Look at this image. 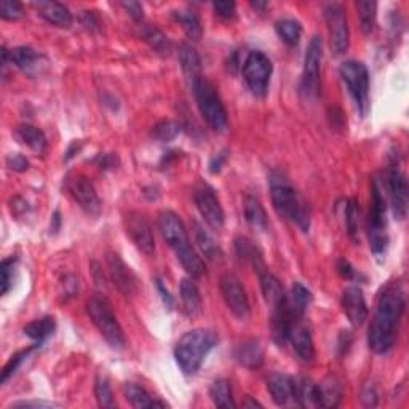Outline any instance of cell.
I'll use <instances>...</instances> for the list:
<instances>
[{
  "label": "cell",
  "mask_w": 409,
  "mask_h": 409,
  "mask_svg": "<svg viewBox=\"0 0 409 409\" xmlns=\"http://www.w3.org/2000/svg\"><path fill=\"white\" fill-rule=\"evenodd\" d=\"M405 305V293L398 285H389L380 293L368 331V346L378 355H385L394 347Z\"/></svg>",
  "instance_id": "6da1fadb"
},
{
  "label": "cell",
  "mask_w": 409,
  "mask_h": 409,
  "mask_svg": "<svg viewBox=\"0 0 409 409\" xmlns=\"http://www.w3.org/2000/svg\"><path fill=\"white\" fill-rule=\"evenodd\" d=\"M159 229L163 240L176 253V258L183 264L185 272L192 278L203 277L206 272L205 263L190 245L187 231H185L181 217L170 210L162 211L159 215Z\"/></svg>",
  "instance_id": "7a4b0ae2"
},
{
  "label": "cell",
  "mask_w": 409,
  "mask_h": 409,
  "mask_svg": "<svg viewBox=\"0 0 409 409\" xmlns=\"http://www.w3.org/2000/svg\"><path fill=\"white\" fill-rule=\"evenodd\" d=\"M270 197L277 215L307 232L310 227V208L285 174L274 171L269 178Z\"/></svg>",
  "instance_id": "3957f363"
},
{
  "label": "cell",
  "mask_w": 409,
  "mask_h": 409,
  "mask_svg": "<svg viewBox=\"0 0 409 409\" xmlns=\"http://www.w3.org/2000/svg\"><path fill=\"white\" fill-rule=\"evenodd\" d=\"M217 344V334L208 328L187 331L176 342L174 358L184 374H195L203 364L205 358Z\"/></svg>",
  "instance_id": "277c9868"
},
{
  "label": "cell",
  "mask_w": 409,
  "mask_h": 409,
  "mask_svg": "<svg viewBox=\"0 0 409 409\" xmlns=\"http://www.w3.org/2000/svg\"><path fill=\"white\" fill-rule=\"evenodd\" d=\"M385 192L384 184L379 178L373 179L371 184V206L368 216V236L369 247L378 259H383L387 247H389V236H387V219H385Z\"/></svg>",
  "instance_id": "5b68a950"
},
{
  "label": "cell",
  "mask_w": 409,
  "mask_h": 409,
  "mask_svg": "<svg viewBox=\"0 0 409 409\" xmlns=\"http://www.w3.org/2000/svg\"><path fill=\"white\" fill-rule=\"evenodd\" d=\"M86 314H88L93 325L96 326L101 336L107 341L109 346L116 350H122L125 347V334L117 317L114 315L111 304L106 301V298L93 296L86 301Z\"/></svg>",
  "instance_id": "8992f818"
},
{
  "label": "cell",
  "mask_w": 409,
  "mask_h": 409,
  "mask_svg": "<svg viewBox=\"0 0 409 409\" xmlns=\"http://www.w3.org/2000/svg\"><path fill=\"white\" fill-rule=\"evenodd\" d=\"M192 93L205 122L216 132H222L227 127V112L215 85L206 79H201L192 88Z\"/></svg>",
  "instance_id": "52a82bcc"
},
{
  "label": "cell",
  "mask_w": 409,
  "mask_h": 409,
  "mask_svg": "<svg viewBox=\"0 0 409 409\" xmlns=\"http://www.w3.org/2000/svg\"><path fill=\"white\" fill-rule=\"evenodd\" d=\"M339 74L347 85L358 114L366 117L369 112V72L368 68L360 61H344L339 68Z\"/></svg>",
  "instance_id": "ba28073f"
},
{
  "label": "cell",
  "mask_w": 409,
  "mask_h": 409,
  "mask_svg": "<svg viewBox=\"0 0 409 409\" xmlns=\"http://www.w3.org/2000/svg\"><path fill=\"white\" fill-rule=\"evenodd\" d=\"M321 59H323V40L314 36L307 45L304 56V69L301 79V91L305 100H317L321 88Z\"/></svg>",
  "instance_id": "9c48e42d"
},
{
  "label": "cell",
  "mask_w": 409,
  "mask_h": 409,
  "mask_svg": "<svg viewBox=\"0 0 409 409\" xmlns=\"http://www.w3.org/2000/svg\"><path fill=\"white\" fill-rule=\"evenodd\" d=\"M272 61L263 52H251L243 63V79L256 96H264L272 77Z\"/></svg>",
  "instance_id": "30bf717a"
},
{
  "label": "cell",
  "mask_w": 409,
  "mask_h": 409,
  "mask_svg": "<svg viewBox=\"0 0 409 409\" xmlns=\"http://www.w3.org/2000/svg\"><path fill=\"white\" fill-rule=\"evenodd\" d=\"M325 20L328 24L330 45L334 54H344L350 45V31H348L347 15L341 3L325 5Z\"/></svg>",
  "instance_id": "8fae6325"
},
{
  "label": "cell",
  "mask_w": 409,
  "mask_h": 409,
  "mask_svg": "<svg viewBox=\"0 0 409 409\" xmlns=\"http://www.w3.org/2000/svg\"><path fill=\"white\" fill-rule=\"evenodd\" d=\"M384 189H387V195H389L392 211L396 219H405L408 215V195L409 187L406 176L401 173L396 163H392L385 174Z\"/></svg>",
  "instance_id": "7c38bea8"
},
{
  "label": "cell",
  "mask_w": 409,
  "mask_h": 409,
  "mask_svg": "<svg viewBox=\"0 0 409 409\" xmlns=\"http://www.w3.org/2000/svg\"><path fill=\"white\" fill-rule=\"evenodd\" d=\"M66 190L86 215L100 216L101 215V200L98 197L95 185L84 174H75L66 179Z\"/></svg>",
  "instance_id": "4fadbf2b"
},
{
  "label": "cell",
  "mask_w": 409,
  "mask_h": 409,
  "mask_svg": "<svg viewBox=\"0 0 409 409\" xmlns=\"http://www.w3.org/2000/svg\"><path fill=\"white\" fill-rule=\"evenodd\" d=\"M194 201L206 224L215 231H221L224 226V210H222L215 189L210 187L208 184L199 185L194 190Z\"/></svg>",
  "instance_id": "5bb4252c"
},
{
  "label": "cell",
  "mask_w": 409,
  "mask_h": 409,
  "mask_svg": "<svg viewBox=\"0 0 409 409\" xmlns=\"http://www.w3.org/2000/svg\"><path fill=\"white\" fill-rule=\"evenodd\" d=\"M221 294L224 298L229 310L238 320H247L249 317L251 309L248 294L237 275L224 274L221 277Z\"/></svg>",
  "instance_id": "9a60e30c"
},
{
  "label": "cell",
  "mask_w": 409,
  "mask_h": 409,
  "mask_svg": "<svg viewBox=\"0 0 409 409\" xmlns=\"http://www.w3.org/2000/svg\"><path fill=\"white\" fill-rule=\"evenodd\" d=\"M125 229L132 238L134 247L146 256H152L155 253V238L152 233V227L147 222L146 217L138 211H130L125 216Z\"/></svg>",
  "instance_id": "2e32d148"
},
{
  "label": "cell",
  "mask_w": 409,
  "mask_h": 409,
  "mask_svg": "<svg viewBox=\"0 0 409 409\" xmlns=\"http://www.w3.org/2000/svg\"><path fill=\"white\" fill-rule=\"evenodd\" d=\"M106 261L109 277H111L114 285L125 298H132L138 288L133 270L123 263V259L117 253H109Z\"/></svg>",
  "instance_id": "e0dca14e"
},
{
  "label": "cell",
  "mask_w": 409,
  "mask_h": 409,
  "mask_svg": "<svg viewBox=\"0 0 409 409\" xmlns=\"http://www.w3.org/2000/svg\"><path fill=\"white\" fill-rule=\"evenodd\" d=\"M288 341L291 342L293 350L296 357L304 363H312L315 360V347H314V337L310 332L309 325L299 318L296 323L293 325L290 337Z\"/></svg>",
  "instance_id": "ac0fdd59"
},
{
  "label": "cell",
  "mask_w": 409,
  "mask_h": 409,
  "mask_svg": "<svg viewBox=\"0 0 409 409\" xmlns=\"http://www.w3.org/2000/svg\"><path fill=\"white\" fill-rule=\"evenodd\" d=\"M342 309L353 326H362L368 320V305L358 286H348L344 290Z\"/></svg>",
  "instance_id": "d6986e66"
},
{
  "label": "cell",
  "mask_w": 409,
  "mask_h": 409,
  "mask_svg": "<svg viewBox=\"0 0 409 409\" xmlns=\"http://www.w3.org/2000/svg\"><path fill=\"white\" fill-rule=\"evenodd\" d=\"M294 389L296 379L283 373H272L267 378V390L278 406H286L294 403Z\"/></svg>",
  "instance_id": "ffe728a7"
},
{
  "label": "cell",
  "mask_w": 409,
  "mask_h": 409,
  "mask_svg": "<svg viewBox=\"0 0 409 409\" xmlns=\"http://www.w3.org/2000/svg\"><path fill=\"white\" fill-rule=\"evenodd\" d=\"M178 56H179V64H181L185 82H187V86L190 88V91H192L194 86L203 79L199 53L192 45H189V43H183V45L179 47Z\"/></svg>",
  "instance_id": "44dd1931"
},
{
  "label": "cell",
  "mask_w": 409,
  "mask_h": 409,
  "mask_svg": "<svg viewBox=\"0 0 409 409\" xmlns=\"http://www.w3.org/2000/svg\"><path fill=\"white\" fill-rule=\"evenodd\" d=\"M256 274L259 277L261 281V290H263L265 302L270 305V307H275L280 302H283L286 299L288 294L283 290V285L280 280L272 274V272L267 269V265L261 267V269L256 270Z\"/></svg>",
  "instance_id": "7402d4cb"
},
{
  "label": "cell",
  "mask_w": 409,
  "mask_h": 409,
  "mask_svg": "<svg viewBox=\"0 0 409 409\" xmlns=\"http://www.w3.org/2000/svg\"><path fill=\"white\" fill-rule=\"evenodd\" d=\"M233 355H236V360L242 364V366L248 369H258L263 366L264 363V350L263 347H261L259 341L256 339L240 342L236 347Z\"/></svg>",
  "instance_id": "603a6c76"
},
{
  "label": "cell",
  "mask_w": 409,
  "mask_h": 409,
  "mask_svg": "<svg viewBox=\"0 0 409 409\" xmlns=\"http://www.w3.org/2000/svg\"><path fill=\"white\" fill-rule=\"evenodd\" d=\"M39 15L50 24L58 27H70L72 24V13L64 3L59 2H37L36 3Z\"/></svg>",
  "instance_id": "cb8c5ba5"
},
{
  "label": "cell",
  "mask_w": 409,
  "mask_h": 409,
  "mask_svg": "<svg viewBox=\"0 0 409 409\" xmlns=\"http://www.w3.org/2000/svg\"><path fill=\"white\" fill-rule=\"evenodd\" d=\"M125 398L130 401L133 408H165L168 406L165 401L157 400L147 392L143 385L136 383H127L123 385Z\"/></svg>",
  "instance_id": "d4e9b609"
},
{
  "label": "cell",
  "mask_w": 409,
  "mask_h": 409,
  "mask_svg": "<svg viewBox=\"0 0 409 409\" xmlns=\"http://www.w3.org/2000/svg\"><path fill=\"white\" fill-rule=\"evenodd\" d=\"M179 293H181L183 307L187 317L194 318L201 312V296L200 291L192 278H183L181 285H179Z\"/></svg>",
  "instance_id": "484cf974"
},
{
  "label": "cell",
  "mask_w": 409,
  "mask_h": 409,
  "mask_svg": "<svg viewBox=\"0 0 409 409\" xmlns=\"http://www.w3.org/2000/svg\"><path fill=\"white\" fill-rule=\"evenodd\" d=\"M243 213L245 219H247L251 227L258 229V231H265L267 227V215L261 200L253 194H247L243 199Z\"/></svg>",
  "instance_id": "4316f807"
},
{
  "label": "cell",
  "mask_w": 409,
  "mask_h": 409,
  "mask_svg": "<svg viewBox=\"0 0 409 409\" xmlns=\"http://www.w3.org/2000/svg\"><path fill=\"white\" fill-rule=\"evenodd\" d=\"M342 400V384L336 378H328L318 384V408H336Z\"/></svg>",
  "instance_id": "83f0119b"
},
{
  "label": "cell",
  "mask_w": 409,
  "mask_h": 409,
  "mask_svg": "<svg viewBox=\"0 0 409 409\" xmlns=\"http://www.w3.org/2000/svg\"><path fill=\"white\" fill-rule=\"evenodd\" d=\"M8 59L18 69L31 74V70L36 69L37 64H39L40 54L31 47H16L8 52Z\"/></svg>",
  "instance_id": "f1b7e54d"
},
{
  "label": "cell",
  "mask_w": 409,
  "mask_h": 409,
  "mask_svg": "<svg viewBox=\"0 0 409 409\" xmlns=\"http://www.w3.org/2000/svg\"><path fill=\"white\" fill-rule=\"evenodd\" d=\"M173 16L174 20L181 24L185 36H187L190 40L201 39L203 27H201V21L197 13L192 12V10H176V12H173Z\"/></svg>",
  "instance_id": "f546056e"
},
{
  "label": "cell",
  "mask_w": 409,
  "mask_h": 409,
  "mask_svg": "<svg viewBox=\"0 0 409 409\" xmlns=\"http://www.w3.org/2000/svg\"><path fill=\"white\" fill-rule=\"evenodd\" d=\"M16 138L36 152H43L47 147V138L42 130L32 127L29 123H23L16 128Z\"/></svg>",
  "instance_id": "4dcf8cb0"
},
{
  "label": "cell",
  "mask_w": 409,
  "mask_h": 409,
  "mask_svg": "<svg viewBox=\"0 0 409 409\" xmlns=\"http://www.w3.org/2000/svg\"><path fill=\"white\" fill-rule=\"evenodd\" d=\"M310 302H312V293H310L309 288H305L302 283L294 281L291 286V293L288 294V304H290L294 315L302 318Z\"/></svg>",
  "instance_id": "1f68e13d"
},
{
  "label": "cell",
  "mask_w": 409,
  "mask_h": 409,
  "mask_svg": "<svg viewBox=\"0 0 409 409\" xmlns=\"http://www.w3.org/2000/svg\"><path fill=\"white\" fill-rule=\"evenodd\" d=\"M54 331H56V321H54L53 317H42L32 320L31 323H27L24 326V334L39 344L53 336Z\"/></svg>",
  "instance_id": "d6a6232c"
},
{
  "label": "cell",
  "mask_w": 409,
  "mask_h": 409,
  "mask_svg": "<svg viewBox=\"0 0 409 409\" xmlns=\"http://www.w3.org/2000/svg\"><path fill=\"white\" fill-rule=\"evenodd\" d=\"M195 240H197L201 254H203L206 259L213 261V263H217V261L222 259L224 253H222L221 247L200 224H195Z\"/></svg>",
  "instance_id": "836d02e7"
},
{
  "label": "cell",
  "mask_w": 409,
  "mask_h": 409,
  "mask_svg": "<svg viewBox=\"0 0 409 409\" xmlns=\"http://www.w3.org/2000/svg\"><path fill=\"white\" fill-rule=\"evenodd\" d=\"M275 31L280 39L290 47H296L302 36V26L298 20L283 18L275 23Z\"/></svg>",
  "instance_id": "e575fe53"
},
{
  "label": "cell",
  "mask_w": 409,
  "mask_h": 409,
  "mask_svg": "<svg viewBox=\"0 0 409 409\" xmlns=\"http://www.w3.org/2000/svg\"><path fill=\"white\" fill-rule=\"evenodd\" d=\"M236 248H237V254L240 258L247 261L251 265H253L254 272L261 269V267H264L265 263L263 259V253H261L259 248L256 247V245L251 242L249 238H245V237H240L236 240Z\"/></svg>",
  "instance_id": "d590c367"
},
{
  "label": "cell",
  "mask_w": 409,
  "mask_h": 409,
  "mask_svg": "<svg viewBox=\"0 0 409 409\" xmlns=\"http://www.w3.org/2000/svg\"><path fill=\"white\" fill-rule=\"evenodd\" d=\"M210 396L217 408L231 409L237 406L232 396V387L226 379H217L211 384Z\"/></svg>",
  "instance_id": "8d00e7d4"
},
{
  "label": "cell",
  "mask_w": 409,
  "mask_h": 409,
  "mask_svg": "<svg viewBox=\"0 0 409 409\" xmlns=\"http://www.w3.org/2000/svg\"><path fill=\"white\" fill-rule=\"evenodd\" d=\"M141 36L144 37V40L154 48L157 53L168 54L171 50V43L168 40V37L163 34L160 29H157L155 26L146 24L141 27Z\"/></svg>",
  "instance_id": "74e56055"
},
{
  "label": "cell",
  "mask_w": 409,
  "mask_h": 409,
  "mask_svg": "<svg viewBox=\"0 0 409 409\" xmlns=\"http://www.w3.org/2000/svg\"><path fill=\"white\" fill-rule=\"evenodd\" d=\"M358 10V20L360 27H362L363 34H369L374 29L376 16H378V3L373 0H360L357 2Z\"/></svg>",
  "instance_id": "f35d334b"
},
{
  "label": "cell",
  "mask_w": 409,
  "mask_h": 409,
  "mask_svg": "<svg viewBox=\"0 0 409 409\" xmlns=\"http://www.w3.org/2000/svg\"><path fill=\"white\" fill-rule=\"evenodd\" d=\"M181 133V123L176 120H162L152 128V138L160 141V143H168L176 138Z\"/></svg>",
  "instance_id": "ab89813d"
},
{
  "label": "cell",
  "mask_w": 409,
  "mask_h": 409,
  "mask_svg": "<svg viewBox=\"0 0 409 409\" xmlns=\"http://www.w3.org/2000/svg\"><path fill=\"white\" fill-rule=\"evenodd\" d=\"M95 396L98 400V405L101 408H116V400H114L111 384H109V380L105 376H100V378L96 379Z\"/></svg>",
  "instance_id": "60d3db41"
},
{
  "label": "cell",
  "mask_w": 409,
  "mask_h": 409,
  "mask_svg": "<svg viewBox=\"0 0 409 409\" xmlns=\"http://www.w3.org/2000/svg\"><path fill=\"white\" fill-rule=\"evenodd\" d=\"M36 347H39V346H34V347H29V348H26V350H21V352H18V353H15V355L8 360V363L5 364V368H3V371H2V380H0V383L2 384H7V380L12 378V376L16 373V369L20 368V364L24 362V360L29 357V353L34 350Z\"/></svg>",
  "instance_id": "b9f144b4"
},
{
  "label": "cell",
  "mask_w": 409,
  "mask_h": 409,
  "mask_svg": "<svg viewBox=\"0 0 409 409\" xmlns=\"http://www.w3.org/2000/svg\"><path fill=\"white\" fill-rule=\"evenodd\" d=\"M346 227L353 240L358 237V205L355 200H348L346 206Z\"/></svg>",
  "instance_id": "7bdbcfd3"
},
{
  "label": "cell",
  "mask_w": 409,
  "mask_h": 409,
  "mask_svg": "<svg viewBox=\"0 0 409 409\" xmlns=\"http://www.w3.org/2000/svg\"><path fill=\"white\" fill-rule=\"evenodd\" d=\"M0 16L3 20L8 21H16L24 16V8L20 2H15V0H2L0 2Z\"/></svg>",
  "instance_id": "ee69618b"
},
{
  "label": "cell",
  "mask_w": 409,
  "mask_h": 409,
  "mask_svg": "<svg viewBox=\"0 0 409 409\" xmlns=\"http://www.w3.org/2000/svg\"><path fill=\"white\" fill-rule=\"evenodd\" d=\"M0 272H2V294H7L13 283V272H15V259L8 258L2 261L0 265Z\"/></svg>",
  "instance_id": "f6af8a7d"
},
{
  "label": "cell",
  "mask_w": 409,
  "mask_h": 409,
  "mask_svg": "<svg viewBox=\"0 0 409 409\" xmlns=\"http://www.w3.org/2000/svg\"><path fill=\"white\" fill-rule=\"evenodd\" d=\"M213 8H215L217 16H221V18L224 20H231L237 13L236 2H229V0H224V2H215L213 3Z\"/></svg>",
  "instance_id": "bcb514c9"
},
{
  "label": "cell",
  "mask_w": 409,
  "mask_h": 409,
  "mask_svg": "<svg viewBox=\"0 0 409 409\" xmlns=\"http://www.w3.org/2000/svg\"><path fill=\"white\" fill-rule=\"evenodd\" d=\"M7 167L10 168V170H13V171L23 173V171L27 170V168H29V162H27V159L24 155L12 154V155L7 157Z\"/></svg>",
  "instance_id": "7dc6e473"
},
{
  "label": "cell",
  "mask_w": 409,
  "mask_h": 409,
  "mask_svg": "<svg viewBox=\"0 0 409 409\" xmlns=\"http://www.w3.org/2000/svg\"><path fill=\"white\" fill-rule=\"evenodd\" d=\"M362 403L364 406L374 408L378 405V390H376L374 384H366L362 389Z\"/></svg>",
  "instance_id": "c3c4849f"
},
{
  "label": "cell",
  "mask_w": 409,
  "mask_h": 409,
  "mask_svg": "<svg viewBox=\"0 0 409 409\" xmlns=\"http://www.w3.org/2000/svg\"><path fill=\"white\" fill-rule=\"evenodd\" d=\"M122 7L127 10L128 15L132 16V18L134 21H143V13H144V8L143 5H141L139 2H123Z\"/></svg>",
  "instance_id": "681fc988"
},
{
  "label": "cell",
  "mask_w": 409,
  "mask_h": 409,
  "mask_svg": "<svg viewBox=\"0 0 409 409\" xmlns=\"http://www.w3.org/2000/svg\"><path fill=\"white\" fill-rule=\"evenodd\" d=\"M337 270H339V274L344 278H347V280H355L357 277H360V274H357V270L353 269L352 264L346 259H341L339 263H337Z\"/></svg>",
  "instance_id": "f907efd6"
},
{
  "label": "cell",
  "mask_w": 409,
  "mask_h": 409,
  "mask_svg": "<svg viewBox=\"0 0 409 409\" xmlns=\"http://www.w3.org/2000/svg\"><path fill=\"white\" fill-rule=\"evenodd\" d=\"M64 296H75L79 291V278L75 275H68L63 280Z\"/></svg>",
  "instance_id": "816d5d0a"
},
{
  "label": "cell",
  "mask_w": 409,
  "mask_h": 409,
  "mask_svg": "<svg viewBox=\"0 0 409 409\" xmlns=\"http://www.w3.org/2000/svg\"><path fill=\"white\" fill-rule=\"evenodd\" d=\"M58 405L50 401H16L10 408H56Z\"/></svg>",
  "instance_id": "f5cc1de1"
},
{
  "label": "cell",
  "mask_w": 409,
  "mask_h": 409,
  "mask_svg": "<svg viewBox=\"0 0 409 409\" xmlns=\"http://www.w3.org/2000/svg\"><path fill=\"white\" fill-rule=\"evenodd\" d=\"M226 160H227V151L219 152V154L215 155L211 159V162H210V171L211 173L221 171V168H222V165H224Z\"/></svg>",
  "instance_id": "db71d44e"
},
{
  "label": "cell",
  "mask_w": 409,
  "mask_h": 409,
  "mask_svg": "<svg viewBox=\"0 0 409 409\" xmlns=\"http://www.w3.org/2000/svg\"><path fill=\"white\" fill-rule=\"evenodd\" d=\"M80 21H82V26H85L86 29H90V31H95V29H98V20H96V16L93 15V12H84L80 15Z\"/></svg>",
  "instance_id": "11a10c76"
},
{
  "label": "cell",
  "mask_w": 409,
  "mask_h": 409,
  "mask_svg": "<svg viewBox=\"0 0 409 409\" xmlns=\"http://www.w3.org/2000/svg\"><path fill=\"white\" fill-rule=\"evenodd\" d=\"M155 283H157V290H159L160 296H162L163 304H165L168 309H171V307H173V304H174V301H173V296L170 294V291L167 290L165 285H163V281L160 280V278H159V280H157Z\"/></svg>",
  "instance_id": "9f6ffc18"
},
{
  "label": "cell",
  "mask_w": 409,
  "mask_h": 409,
  "mask_svg": "<svg viewBox=\"0 0 409 409\" xmlns=\"http://www.w3.org/2000/svg\"><path fill=\"white\" fill-rule=\"evenodd\" d=\"M101 160V168H112L116 165V159H114V155H105V157H100Z\"/></svg>",
  "instance_id": "6f0895ef"
},
{
  "label": "cell",
  "mask_w": 409,
  "mask_h": 409,
  "mask_svg": "<svg viewBox=\"0 0 409 409\" xmlns=\"http://www.w3.org/2000/svg\"><path fill=\"white\" fill-rule=\"evenodd\" d=\"M243 406L245 408H263V405H261L259 401L253 400V398H251V396H247V400L243 401Z\"/></svg>",
  "instance_id": "680465c9"
},
{
  "label": "cell",
  "mask_w": 409,
  "mask_h": 409,
  "mask_svg": "<svg viewBox=\"0 0 409 409\" xmlns=\"http://www.w3.org/2000/svg\"><path fill=\"white\" fill-rule=\"evenodd\" d=\"M251 7L256 8V10H261V12H263V10H265L267 7H269V3H267V2H251Z\"/></svg>",
  "instance_id": "91938a15"
}]
</instances>
